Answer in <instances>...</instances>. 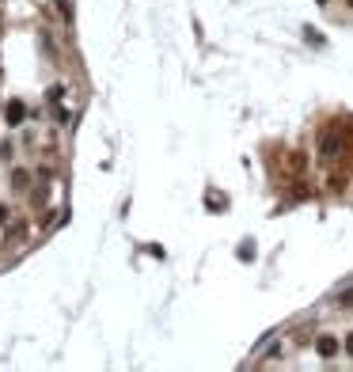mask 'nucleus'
<instances>
[{"label": "nucleus", "mask_w": 353, "mask_h": 372, "mask_svg": "<svg viewBox=\"0 0 353 372\" xmlns=\"http://www.w3.org/2000/svg\"><path fill=\"white\" fill-rule=\"evenodd\" d=\"M319 354H323V357H335V354H338V342H335V338H319Z\"/></svg>", "instance_id": "nucleus-1"}, {"label": "nucleus", "mask_w": 353, "mask_h": 372, "mask_svg": "<svg viewBox=\"0 0 353 372\" xmlns=\"http://www.w3.org/2000/svg\"><path fill=\"white\" fill-rule=\"evenodd\" d=\"M342 304H346V308H353V289L346 292V296H342Z\"/></svg>", "instance_id": "nucleus-2"}, {"label": "nucleus", "mask_w": 353, "mask_h": 372, "mask_svg": "<svg viewBox=\"0 0 353 372\" xmlns=\"http://www.w3.org/2000/svg\"><path fill=\"white\" fill-rule=\"evenodd\" d=\"M349 354H353V334H349Z\"/></svg>", "instance_id": "nucleus-3"}]
</instances>
